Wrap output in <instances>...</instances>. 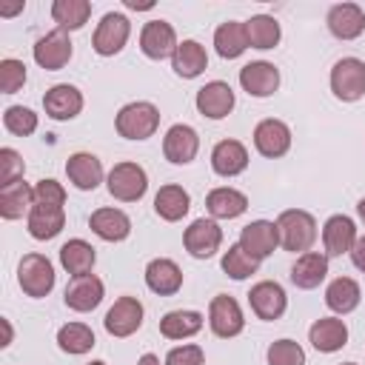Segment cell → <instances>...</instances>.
Instances as JSON below:
<instances>
[{"label": "cell", "instance_id": "obj_9", "mask_svg": "<svg viewBox=\"0 0 365 365\" xmlns=\"http://www.w3.org/2000/svg\"><path fill=\"white\" fill-rule=\"evenodd\" d=\"M103 325H106V331L111 336H131L143 325V302L137 297H120V299H114V305L106 311Z\"/></svg>", "mask_w": 365, "mask_h": 365}, {"label": "cell", "instance_id": "obj_38", "mask_svg": "<svg viewBox=\"0 0 365 365\" xmlns=\"http://www.w3.org/2000/svg\"><path fill=\"white\" fill-rule=\"evenodd\" d=\"M245 34L251 48H274L279 43V23L271 14H257L245 20Z\"/></svg>", "mask_w": 365, "mask_h": 365}, {"label": "cell", "instance_id": "obj_3", "mask_svg": "<svg viewBox=\"0 0 365 365\" xmlns=\"http://www.w3.org/2000/svg\"><path fill=\"white\" fill-rule=\"evenodd\" d=\"M106 188L120 202H137L148 188L145 168L137 163H117L106 177Z\"/></svg>", "mask_w": 365, "mask_h": 365}, {"label": "cell", "instance_id": "obj_40", "mask_svg": "<svg viewBox=\"0 0 365 365\" xmlns=\"http://www.w3.org/2000/svg\"><path fill=\"white\" fill-rule=\"evenodd\" d=\"M259 268V259H254L248 251H242V245H231L225 254H222V271L231 277V279H248L251 274H257Z\"/></svg>", "mask_w": 365, "mask_h": 365}, {"label": "cell", "instance_id": "obj_13", "mask_svg": "<svg viewBox=\"0 0 365 365\" xmlns=\"http://www.w3.org/2000/svg\"><path fill=\"white\" fill-rule=\"evenodd\" d=\"M240 245L242 251H248L254 259H265L268 254H274V248L279 245V231L277 222L268 220H254L240 231Z\"/></svg>", "mask_w": 365, "mask_h": 365}, {"label": "cell", "instance_id": "obj_30", "mask_svg": "<svg viewBox=\"0 0 365 365\" xmlns=\"http://www.w3.org/2000/svg\"><path fill=\"white\" fill-rule=\"evenodd\" d=\"M205 66H208V54L197 40H182L177 46V51L171 54V68L185 80L200 77L205 71Z\"/></svg>", "mask_w": 365, "mask_h": 365}, {"label": "cell", "instance_id": "obj_34", "mask_svg": "<svg viewBox=\"0 0 365 365\" xmlns=\"http://www.w3.org/2000/svg\"><path fill=\"white\" fill-rule=\"evenodd\" d=\"M94 248L86 242V240H68L63 248H60V262L63 268L71 274V277H83V274H91L94 268Z\"/></svg>", "mask_w": 365, "mask_h": 365}, {"label": "cell", "instance_id": "obj_33", "mask_svg": "<svg viewBox=\"0 0 365 365\" xmlns=\"http://www.w3.org/2000/svg\"><path fill=\"white\" fill-rule=\"evenodd\" d=\"M214 48L220 57L234 60L248 48V34H245V23L240 20H225L217 31H214Z\"/></svg>", "mask_w": 365, "mask_h": 365}, {"label": "cell", "instance_id": "obj_7", "mask_svg": "<svg viewBox=\"0 0 365 365\" xmlns=\"http://www.w3.org/2000/svg\"><path fill=\"white\" fill-rule=\"evenodd\" d=\"M182 242H185V251H188L191 257L208 259V257H214V254L220 251V245H222V228H220L214 220L200 217V220H194V222L185 228Z\"/></svg>", "mask_w": 365, "mask_h": 365}, {"label": "cell", "instance_id": "obj_31", "mask_svg": "<svg viewBox=\"0 0 365 365\" xmlns=\"http://www.w3.org/2000/svg\"><path fill=\"white\" fill-rule=\"evenodd\" d=\"M34 188L26 180H17L11 185L0 188V217L3 220H20L26 211H31Z\"/></svg>", "mask_w": 365, "mask_h": 365}, {"label": "cell", "instance_id": "obj_15", "mask_svg": "<svg viewBox=\"0 0 365 365\" xmlns=\"http://www.w3.org/2000/svg\"><path fill=\"white\" fill-rule=\"evenodd\" d=\"M254 145L262 157H282L288 148H291V128L282 123V120H259L257 128H254Z\"/></svg>", "mask_w": 365, "mask_h": 365}, {"label": "cell", "instance_id": "obj_17", "mask_svg": "<svg viewBox=\"0 0 365 365\" xmlns=\"http://www.w3.org/2000/svg\"><path fill=\"white\" fill-rule=\"evenodd\" d=\"M234 108V91L222 80H211L197 91V111L208 120H222Z\"/></svg>", "mask_w": 365, "mask_h": 365}, {"label": "cell", "instance_id": "obj_18", "mask_svg": "<svg viewBox=\"0 0 365 365\" xmlns=\"http://www.w3.org/2000/svg\"><path fill=\"white\" fill-rule=\"evenodd\" d=\"M356 242V225L351 217L345 214H334L328 217V222L322 225V245H325V257H342L351 254Z\"/></svg>", "mask_w": 365, "mask_h": 365}, {"label": "cell", "instance_id": "obj_36", "mask_svg": "<svg viewBox=\"0 0 365 365\" xmlns=\"http://www.w3.org/2000/svg\"><path fill=\"white\" fill-rule=\"evenodd\" d=\"M200 328H202L200 311H168L160 319V334L165 339H185V336H194Z\"/></svg>", "mask_w": 365, "mask_h": 365}, {"label": "cell", "instance_id": "obj_4", "mask_svg": "<svg viewBox=\"0 0 365 365\" xmlns=\"http://www.w3.org/2000/svg\"><path fill=\"white\" fill-rule=\"evenodd\" d=\"M331 91L342 103H354L365 94V63L359 57H342L331 68Z\"/></svg>", "mask_w": 365, "mask_h": 365}, {"label": "cell", "instance_id": "obj_50", "mask_svg": "<svg viewBox=\"0 0 365 365\" xmlns=\"http://www.w3.org/2000/svg\"><path fill=\"white\" fill-rule=\"evenodd\" d=\"M0 322H3V331H6V336H3L0 345H9L11 342V325H9V319H0Z\"/></svg>", "mask_w": 365, "mask_h": 365}, {"label": "cell", "instance_id": "obj_27", "mask_svg": "<svg viewBox=\"0 0 365 365\" xmlns=\"http://www.w3.org/2000/svg\"><path fill=\"white\" fill-rule=\"evenodd\" d=\"M328 274V257L319 251H305L297 257V262L291 265V282L302 291L317 288Z\"/></svg>", "mask_w": 365, "mask_h": 365}, {"label": "cell", "instance_id": "obj_8", "mask_svg": "<svg viewBox=\"0 0 365 365\" xmlns=\"http://www.w3.org/2000/svg\"><path fill=\"white\" fill-rule=\"evenodd\" d=\"M208 325L217 336L228 339V336H237L242 328H245V319H242V308L234 297L228 294H217L208 305Z\"/></svg>", "mask_w": 365, "mask_h": 365}, {"label": "cell", "instance_id": "obj_14", "mask_svg": "<svg viewBox=\"0 0 365 365\" xmlns=\"http://www.w3.org/2000/svg\"><path fill=\"white\" fill-rule=\"evenodd\" d=\"M177 46H180L177 34H174L171 23H165V20H148L140 31V48L151 60H163V57L174 54Z\"/></svg>", "mask_w": 365, "mask_h": 365}, {"label": "cell", "instance_id": "obj_12", "mask_svg": "<svg viewBox=\"0 0 365 365\" xmlns=\"http://www.w3.org/2000/svg\"><path fill=\"white\" fill-rule=\"evenodd\" d=\"M197 151H200V134H197L191 125L177 123V125H171V128L165 131L163 154H165L168 163L185 165V163H191V160L197 157Z\"/></svg>", "mask_w": 365, "mask_h": 365}, {"label": "cell", "instance_id": "obj_28", "mask_svg": "<svg viewBox=\"0 0 365 365\" xmlns=\"http://www.w3.org/2000/svg\"><path fill=\"white\" fill-rule=\"evenodd\" d=\"M308 339H311V345H314L317 351L334 354V351H339V348L348 342V328H345V322L336 319V317H322V319H317V322L308 328Z\"/></svg>", "mask_w": 365, "mask_h": 365}, {"label": "cell", "instance_id": "obj_10", "mask_svg": "<svg viewBox=\"0 0 365 365\" xmlns=\"http://www.w3.org/2000/svg\"><path fill=\"white\" fill-rule=\"evenodd\" d=\"M248 302H251V311H254L259 319L271 322V319H279V317L285 314L288 297H285V291H282L279 282L262 279V282H257V285L248 291Z\"/></svg>", "mask_w": 365, "mask_h": 365}, {"label": "cell", "instance_id": "obj_49", "mask_svg": "<svg viewBox=\"0 0 365 365\" xmlns=\"http://www.w3.org/2000/svg\"><path fill=\"white\" fill-rule=\"evenodd\" d=\"M137 365H160V359H157V356H154V354H143V356H140V362H137Z\"/></svg>", "mask_w": 365, "mask_h": 365}, {"label": "cell", "instance_id": "obj_16", "mask_svg": "<svg viewBox=\"0 0 365 365\" xmlns=\"http://www.w3.org/2000/svg\"><path fill=\"white\" fill-rule=\"evenodd\" d=\"M240 86L251 97H271L279 88V71L274 63H265V60L245 63L240 68Z\"/></svg>", "mask_w": 365, "mask_h": 365}, {"label": "cell", "instance_id": "obj_21", "mask_svg": "<svg viewBox=\"0 0 365 365\" xmlns=\"http://www.w3.org/2000/svg\"><path fill=\"white\" fill-rule=\"evenodd\" d=\"M66 225V211L63 205H48V202H31L29 211V234L34 240H54Z\"/></svg>", "mask_w": 365, "mask_h": 365}, {"label": "cell", "instance_id": "obj_11", "mask_svg": "<svg viewBox=\"0 0 365 365\" xmlns=\"http://www.w3.org/2000/svg\"><path fill=\"white\" fill-rule=\"evenodd\" d=\"M34 60L46 71H60L71 60V40H68V34L63 29H54L46 37H40L34 43Z\"/></svg>", "mask_w": 365, "mask_h": 365}, {"label": "cell", "instance_id": "obj_24", "mask_svg": "<svg viewBox=\"0 0 365 365\" xmlns=\"http://www.w3.org/2000/svg\"><path fill=\"white\" fill-rule=\"evenodd\" d=\"M66 174L74 182V188L94 191L103 182V163L88 151H77V154H71L66 160Z\"/></svg>", "mask_w": 365, "mask_h": 365}, {"label": "cell", "instance_id": "obj_5", "mask_svg": "<svg viewBox=\"0 0 365 365\" xmlns=\"http://www.w3.org/2000/svg\"><path fill=\"white\" fill-rule=\"evenodd\" d=\"M17 282L23 288V294L40 299L54 288V268L48 262V257L43 254H26L17 265Z\"/></svg>", "mask_w": 365, "mask_h": 365}, {"label": "cell", "instance_id": "obj_26", "mask_svg": "<svg viewBox=\"0 0 365 365\" xmlns=\"http://www.w3.org/2000/svg\"><path fill=\"white\" fill-rule=\"evenodd\" d=\"M248 165V151L240 140H220L211 151V168L220 177H237Z\"/></svg>", "mask_w": 365, "mask_h": 365}, {"label": "cell", "instance_id": "obj_19", "mask_svg": "<svg viewBox=\"0 0 365 365\" xmlns=\"http://www.w3.org/2000/svg\"><path fill=\"white\" fill-rule=\"evenodd\" d=\"M66 305L71 311H94L100 302H103V282L94 277V274H83V277H71V282L66 285V294H63Z\"/></svg>", "mask_w": 365, "mask_h": 365}, {"label": "cell", "instance_id": "obj_54", "mask_svg": "<svg viewBox=\"0 0 365 365\" xmlns=\"http://www.w3.org/2000/svg\"><path fill=\"white\" fill-rule=\"evenodd\" d=\"M342 365H356V362H342Z\"/></svg>", "mask_w": 365, "mask_h": 365}, {"label": "cell", "instance_id": "obj_29", "mask_svg": "<svg viewBox=\"0 0 365 365\" xmlns=\"http://www.w3.org/2000/svg\"><path fill=\"white\" fill-rule=\"evenodd\" d=\"M205 208H208V214L217 217V220H234V217L245 214V208H248V197H245L242 191H237V188L222 185V188L208 191V197H205Z\"/></svg>", "mask_w": 365, "mask_h": 365}, {"label": "cell", "instance_id": "obj_43", "mask_svg": "<svg viewBox=\"0 0 365 365\" xmlns=\"http://www.w3.org/2000/svg\"><path fill=\"white\" fill-rule=\"evenodd\" d=\"M23 83H26V63L14 60V57L0 60V88H3V94H14L17 88H23Z\"/></svg>", "mask_w": 365, "mask_h": 365}, {"label": "cell", "instance_id": "obj_44", "mask_svg": "<svg viewBox=\"0 0 365 365\" xmlns=\"http://www.w3.org/2000/svg\"><path fill=\"white\" fill-rule=\"evenodd\" d=\"M23 171H26L23 157L14 148H0V188L23 180Z\"/></svg>", "mask_w": 365, "mask_h": 365}, {"label": "cell", "instance_id": "obj_23", "mask_svg": "<svg viewBox=\"0 0 365 365\" xmlns=\"http://www.w3.org/2000/svg\"><path fill=\"white\" fill-rule=\"evenodd\" d=\"M328 29L339 40H354L365 31V11L356 3H336L328 11Z\"/></svg>", "mask_w": 365, "mask_h": 365}, {"label": "cell", "instance_id": "obj_52", "mask_svg": "<svg viewBox=\"0 0 365 365\" xmlns=\"http://www.w3.org/2000/svg\"><path fill=\"white\" fill-rule=\"evenodd\" d=\"M356 211H359V220H362V222H365V197H362V200H359V205H356Z\"/></svg>", "mask_w": 365, "mask_h": 365}, {"label": "cell", "instance_id": "obj_51", "mask_svg": "<svg viewBox=\"0 0 365 365\" xmlns=\"http://www.w3.org/2000/svg\"><path fill=\"white\" fill-rule=\"evenodd\" d=\"M125 6H128V9H137V11H140V9H151L154 3H137V0H125Z\"/></svg>", "mask_w": 365, "mask_h": 365}, {"label": "cell", "instance_id": "obj_45", "mask_svg": "<svg viewBox=\"0 0 365 365\" xmlns=\"http://www.w3.org/2000/svg\"><path fill=\"white\" fill-rule=\"evenodd\" d=\"M165 365H205V354L200 345H180L165 354Z\"/></svg>", "mask_w": 365, "mask_h": 365}, {"label": "cell", "instance_id": "obj_32", "mask_svg": "<svg viewBox=\"0 0 365 365\" xmlns=\"http://www.w3.org/2000/svg\"><path fill=\"white\" fill-rule=\"evenodd\" d=\"M188 208H191V197H188V191L182 185H174V182L171 185H163L157 191V197H154V211L163 220H168V222L182 220L188 214Z\"/></svg>", "mask_w": 365, "mask_h": 365}, {"label": "cell", "instance_id": "obj_22", "mask_svg": "<svg viewBox=\"0 0 365 365\" xmlns=\"http://www.w3.org/2000/svg\"><path fill=\"white\" fill-rule=\"evenodd\" d=\"M145 285L160 294V297H171L182 288V271L174 259H165V257H157L145 265Z\"/></svg>", "mask_w": 365, "mask_h": 365}, {"label": "cell", "instance_id": "obj_6", "mask_svg": "<svg viewBox=\"0 0 365 365\" xmlns=\"http://www.w3.org/2000/svg\"><path fill=\"white\" fill-rule=\"evenodd\" d=\"M128 34H131L128 17L120 14V11H108V14H103V20L97 23L94 37H91V46H94V51H97L100 57H111V54L123 51Z\"/></svg>", "mask_w": 365, "mask_h": 365}, {"label": "cell", "instance_id": "obj_1", "mask_svg": "<svg viewBox=\"0 0 365 365\" xmlns=\"http://www.w3.org/2000/svg\"><path fill=\"white\" fill-rule=\"evenodd\" d=\"M277 231H279V245L285 251L305 254L317 240V220L302 208H288L277 217Z\"/></svg>", "mask_w": 365, "mask_h": 365}, {"label": "cell", "instance_id": "obj_41", "mask_svg": "<svg viewBox=\"0 0 365 365\" xmlns=\"http://www.w3.org/2000/svg\"><path fill=\"white\" fill-rule=\"evenodd\" d=\"M3 125H6V131L17 134V137H29L37 131V114L23 106H9L3 111Z\"/></svg>", "mask_w": 365, "mask_h": 365}, {"label": "cell", "instance_id": "obj_39", "mask_svg": "<svg viewBox=\"0 0 365 365\" xmlns=\"http://www.w3.org/2000/svg\"><path fill=\"white\" fill-rule=\"evenodd\" d=\"M57 345L66 354H86L94 348V331L83 322H68L57 331Z\"/></svg>", "mask_w": 365, "mask_h": 365}, {"label": "cell", "instance_id": "obj_42", "mask_svg": "<svg viewBox=\"0 0 365 365\" xmlns=\"http://www.w3.org/2000/svg\"><path fill=\"white\" fill-rule=\"evenodd\" d=\"M268 365H305V351L294 339H277L268 345Z\"/></svg>", "mask_w": 365, "mask_h": 365}, {"label": "cell", "instance_id": "obj_46", "mask_svg": "<svg viewBox=\"0 0 365 365\" xmlns=\"http://www.w3.org/2000/svg\"><path fill=\"white\" fill-rule=\"evenodd\" d=\"M34 202H48V205H66V191L57 180H40L34 185Z\"/></svg>", "mask_w": 365, "mask_h": 365}, {"label": "cell", "instance_id": "obj_20", "mask_svg": "<svg viewBox=\"0 0 365 365\" xmlns=\"http://www.w3.org/2000/svg\"><path fill=\"white\" fill-rule=\"evenodd\" d=\"M43 108L51 120H71L83 108V94L68 83H57L43 94Z\"/></svg>", "mask_w": 365, "mask_h": 365}, {"label": "cell", "instance_id": "obj_2", "mask_svg": "<svg viewBox=\"0 0 365 365\" xmlns=\"http://www.w3.org/2000/svg\"><path fill=\"white\" fill-rule=\"evenodd\" d=\"M114 125H117V134L125 140H148L160 125V111L154 103L137 100L117 111Z\"/></svg>", "mask_w": 365, "mask_h": 365}, {"label": "cell", "instance_id": "obj_47", "mask_svg": "<svg viewBox=\"0 0 365 365\" xmlns=\"http://www.w3.org/2000/svg\"><path fill=\"white\" fill-rule=\"evenodd\" d=\"M351 262L365 274V237H356V242L351 248Z\"/></svg>", "mask_w": 365, "mask_h": 365}, {"label": "cell", "instance_id": "obj_48", "mask_svg": "<svg viewBox=\"0 0 365 365\" xmlns=\"http://www.w3.org/2000/svg\"><path fill=\"white\" fill-rule=\"evenodd\" d=\"M17 11H23V3H14V6H3V9H0V14H3V17H11V14H17Z\"/></svg>", "mask_w": 365, "mask_h": 365}, {"label": "cell", "instance_id": "obj_37", "mask_svg": "<svg viewBox=\"0 0 365 365\" xmlns=\"http://www.w3.org/2000/svg\"><path fill=\"white\" fill-rule=\"evenodd\" d=\"M88 14H91L88 0H54L51 3V17L63 31L83 29L88 23Z\"/></svg>", "mask_w": 365, "mask_h": 365}, {"label": "cell", "instance_id": "obj_35", "mask_svg": "<svg viewBox=\"0 0 365 365\" xmlns=\"http://www.w3.org/2000/svg\"><path fill=\"white\" fill-rule=\"evenodd\" d=\"M325 305L336 314H351L359 305V285L351 277H336L325 288Z\"/></svg>", "mask_w": 365, "mask_h": 365}, {"label": "cell", "instance_id": "obj_53", "mask_svg": "<svg viewBox=\"0 0 365 365\" xmlns=\"http://www.w3.org/2000/svg\"><path fill=\"white\" fill-rule=\"evenodd\" d=\"M88 365H106V362H103V359H94V362H88Z\"/></svg>", "mask_w": 365, "mask_h": 365}, {"label": "cell", "instance_id": "obj_25", "mask_svg": "<svg viewBox=\"0 0 365 365\" xmlns=\"http://www.w3.org/2000/svg\"><path fill=\"white\" fill-rule=\"evenodd\" d=\"M88 228L106 242H120L131 234V220L120 208H97L88 217Z\"/></svg>", "mask_w": 365, "mask_h": 365}]
</instances>
